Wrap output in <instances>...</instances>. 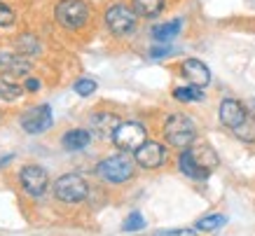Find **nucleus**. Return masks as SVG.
<instances>
[{"label": "nucleus", "instance_id": "nucleus-1", "mask_svg": "<svg viewBox=\"0 0 255 236\" xmlns=\"http://www.w3.org/2000/svg\"><path fill=\"white\" fill-rule=\"evenodd\" d=\"M164 136L173 147H190L197 136V126L187 115H171L164 124Z\"/></svg>", "mask_w": 255, "mask_h": 236}, {"label": "nucleus", "instance_id": "nucleus-2", "mask_svg": "<svg viewBox=\"0 0 255 236\" xmlns=\"http://www.w3.org/2000/svg\"><path fill=\"white\" fill-rule=\"evenodd\" d=\"M96 173L113 185L127 183L133 175V161L127 154H115V157H108V159L101 161L99 166H96Z\"/></svg>", "mask_w": 255, "mask_h": 236}, {"label": "nucleus", "instance_id": "nucleus-3", "mask_svg": "<svg viewBox=\"0 0 255 236\" xmlns=\"http://www.w3.org/2000/svg\"><path fill=\"white\" fill-rule=\"evenodd\" d=\"M87 192H89V187H87L85 178H80L78 173L61 175L54 183L56 199H61L66 204H78V201H82V199L87 197Z\"/></svg>", "mask_w": 255, "mask_h": 236}, {"label": "nucleus", "instance_id": "nucleus-4", "mask_svg": "<svg viewBox=\"0 0 255 236\" xmlns=\"http://www.w3.org/2000/svg\"><path fill=\"white\" fill-rule=\"evenodd\" d=\"M89 19V7L82 0H61L56 5V21L66 28H80Z\"/></svg>", "mask_w": 255, "mask_h": 236}, {"label": "nucleus", "instance_id": "nucleus-5", "mask_svg": "<svg viewBox=\"0 0 255 236\" xmlns=\"http://www.w3.org/2000/svg\"><path fill=\"white\" fill-rule=\"evenodd\" d=\"M113 140H115V145L120 147V150L136 152L140 145L147 140V136H145L143 124H138V122H122L115 129V133H113Z\"/></svg>", "mask_w": 255, "mask_h": 236}, {"label": "nucleus", "instance_id": "nucleus-6", "mask_svg": "<svg viewBox=\"0 0 255 236\" xmlns=\"http://www.w3.org/2000/svg\"><path fill=\"white\" fill-rule=\"evenodd\" d=\"M106 23L115 35H127V33H131L136 28V12L131 7L122 5V2H115L106 12Z\"/></svg>", "mask_w": 255, "mask_h": 236}, {"label": "nucleus", "instance_id": "nucleus-7", "mask_svg": "<svg viewBox=\"0 0 255 236\" xmlns=\"http://www.w3.org/2000/svg\"><path fill=\"white\" fill-rule=\"evenodd\" d=\"M21 126L28 133H40V131L49 129L52 126V110H49V106H35L28 113H23Z\"/></svg>", "mask_w": 255, "mask_h": 236}, {"label": "nucleus", "instance_id": "nucleus-8", "mask_svg": "<svg viewBox=\"0 0 255 236\" xmlns=\"http://www.w3.org/2000/svg\"><path fill=\"white\" fill-rule=\"evenodd\" d=\"M164 159H166V150H164V145L155 143V140H145V143L136 150V161H138V166H143V168L162 166Z\"/></svg>", "mask_w": 255, "mask_h": 236}, {"label": "nucleus", "instance_id": "nucleus-9", "mask_svg": "<svg viewBox=\"0 0 255 236\" xmlns=\"http://www.w3.org/2000/svg\"><path fill=\"white\" fill-rule=\"evenodd\" d=\"M21 185L31 197H42L47 190V173L40 166H23L21 168Z\"/></svg>", "mask_w": 255, "mask_h": 236}, {"label": "nucleus", "instance_id": "nucleus-10", "mask_svg": "<svg viewBox=\"0 0 255 236\" xmlns=\"http://www.w3.org/2000/svg\"><path fill=\"white\" fill-rule=\"evenodd\" d=\"M246 110H244V106H241L239 101L234 99H225L223 103H220V122L225 124V126H230V129H237L244 119H246Z\"/></svg>", "mask_w": 255, "mask_h": 236}, {"label": "nucleus", "instance_id": "nucleus-11", "mask_svg": "<svg viewBox=\"0 0 255 236\" xmlns=\"http://www.w3.org/2000/svg\"><path fill=\"white\" fill-rule=\"evenodd\" d=\"M183 75L185 80H190V84L194 87H206L211 82V70L199 61V59H187L183 63Z\"/></svg>", "mask_w": 255, "mask_h": 236}, {"label": "nucleus", "instance_id": "nucleus-12", "mask_svg": "<svg viewBox=\"0 0 255 236\" xmlns=\"http://www.w3.org/2000/svg\"><path fill=\"white\" fill-rule=\"evenodd\" d=\"M31 68V63L23 59L21 54H12V52H0V70L7 73V75H26Z\"/></svg>", "mask_w": 255, "mask_h": 236}, {"label": "nucleus", "instance_id": "nucleus-13", "mask_svg": "<svg viewBox=\"0 0 255 236\" xmlns=\"http://www.w3.org/2000/svg\"><path fill=\"white\" fill-rule=\"evenodd\" d=\"M190 154H192V159L197 161V166L204 168L206 173H211V171L218 166V154L211 145H197V147L190 150Z\"/></svg>", "mask_w": 255, "mask_h": 236}, {"label": "nucleus", "instance_id": "nucleus-14", "mask_svg": "<svg viewBox=\"0 0 255 236\" xmlns=\"http://www.w3.org/2000/svg\"><path fill=\"white\" fill-rule=\"evenodd\" d=\"M120 126V119L117 115H110V113H96L92 117V129L101 136H113L115 129Z\"/></svg>", "mask_w": 255, "mask_h": 236}, {"label": "nucleus", "instance_id": "nucleus-15", "mask_svg": "<svg viewBox=\"0 0 255 236\" xmlns=\"http://www.w3.org/2000/svg\"><path fill=\"white\" fill-rule=\"evenodd\" d=\"M180 171L187 175V178H194V180H206L211 173H206L204 168L197 166V161L192 159V154H190V150L187 152L180 154Z\"/></svg>", "mask_w": 255, "mask_h": 236}, {"label": "nucleus", "instance_id": "nucleus-16", "mask_svg": "<svg viewBox=\"0 0 255 236\" xmlns=\"http://www.w3.org/2000/svg\"><path fill=\"white\" fill-rule=\"evenodd\" d=\"M89 140H92L89 131L73 129V131H68V133L63 136V147H66V150H82V147L89 145Z\"/></svg>", "mask_w": 255, "mask_h": 236}, {"label": "nucleus", "instance_id": "nucleus-17", "mask_svg": "<svg viewBox=\"0 0 255 236\" xmlns=\"http://www.w3.org/2000/svg\"><path fill=\"white\" fill-rule=\"evenodd\" d=\"M180 26H183V21H180V19L169 21V23H162V26L152 28V38H155L157 42H169L171 38H176L178 33H180Z\"/></svg>", "mask_w": 255, "mask_h": 236}, {"label": "nucleus", "instance_id": "nucleus-18", "mask_svg": "<svg viewBox=\"0 0 255 236\" xmlns=\"http://www.w3.org/2000/svg\"><path fill=\"white\" fill-rule=\"evenodd\" d=\"M164 9V0H133V12L138 16H157Z\"/></svg>", "mask_w": 255, "mask_h": 236}, {"label": "nucleus", "instance_id": "nucleus-19", "mask_svg": "<svg viewBox=\"0 0 255 236\" xmlns=\"http://www.w3.org/2000/svg\"><path fill=\"white\" fill-rule=\"evenodd\" d=\"M234 133H237V138L239 140H246V143H255V117H251V115H246V119L237 126V129H232Z\"/></svg>", "mask_w": 255, "mask_h": 236}, {"label": "nucleus", "instance_id": "nucleus-20", "mask_svg": "<svg viewBox=\"0 0 255 236\" xmlns=\"http://www.w3.org/2000/svg\"><path fill=\"white\" fill-rule=\"evenodd\" d=\"M173 96H176L178 101H183V103H194V101L204 99L199 92V87H194V84H190V87H178L176 92H173Z\"/></svg>", "mask_w": 255, "mask_h": 236}, {"label": "nucleus", "instance_id": "nucleus-21", "mask_svg": "<svg viewBox=\"0 0 255 236\" xmlns=\"http://www.w3.org/2000/svg\"><path fill=\"white\" fill-rule=\"evenodd\" d=\"M227 222V218L225 215H209V218H204V220L197 222V229L199 232H216V229H220Z\"/></svg>", "mask_w": 255, "mask_h": 236}, {"label": "nucleus", "instance_id": "nucleus-22", "mask_svg": "<svg viewBox=\"0 0 255 236\" xmlns=\"http://www.w3.org/2000/svg\"><path fill=\"white\" fill-rule=\"evenodd\" d=\"M16 49L21 54H38L40 45L33 35H19V38H16Z\"/></svg>", "mask_w": 255, "mask_h": 236}, {"label": "nucleus", "instance_id": "nucleus-23", "mask_svg": "<svg viewBox=\"0 0 255 236\" xmlns=\"http://www.w3.org/2000/svg\"><path fill=\"white\" fill-rule=\"evenodd\" d=\"M19 96H21V87H19V84H12V82H7V80H2V77H0V99L16 101Z\"/></svg>", "mask_w": 255, "mask_h": 236}, {"label": "nucleus", "instance_id": "nucleus-24", "mask_svg": "<svg viewBox=\"0 0 255 236\" xmlns=\"http://www.w3.org/2000/svg\"><path fill=\"white\" fill-rule=\"evenodd\" d=\"M143 227H145V220L140 213H131L124 220V232H140Z\"/></svg>", "mask_w": 255, "mask_h": 236}, {"label": "nucleus", "instance_id": "nucleus-25", "mask_svg": "<svg viewBox=\"0 0 255 236\" xmlns=\"http://www.w3.org/2000/svg\"><path fill=\"white\" fill-rule=\"evenodd\" d=\"M75 92H78L80 96H89V94L96 92V82H94V80L82 77V80H78V82H75Z\"/></svg>", "mask_w": 255, "mask_h": 236}, {"label": "nucleus", "instance_id": "nucleus-26", "mask_svg": "<svg viewBox=\"0 0 255 236\" xmlns=\"http://www.w3.org/2000/svg\"><path fill=\"white\" fill-rule=\"evenodd\" d=\"M14 23V12L0 2V26H12Z\"/></svg>", "mask_w": 255, "mask_h": 236}, {"label": "nucleus", "instance_id": "nucleus-27", "mask_svg": "<svg viewBox=\"0 0 255 236\" xmlns=\"http://www.w3.org/2000/svg\"><path fill=\"white\" fill-rule=\"evenodd\" d=\"M166 54H171V47H162V45H157L150 49V56L152 59H162V56H166Z\"/></svg>", "mask_w": 255, "mask_h": 236}, {"label": "nucleus", "instance_id": "nucleus-28", "mask_svg": "<svg viewBox=\"0 0 255 236\" xmlns=\"http://www.w3.org/2000/svg\"><path fill=\"white\" fill-rule=\"evenodd\" d=\"M26 89H28V92H38L40 82H38V80H33V77H28V80H26Z\"/></svg>", "mask_w": 255, "mask_h": 236}, {"label": "nucleus", "instance_id": "nucleus-29", "mask_svg": "<svg viewBox=\"0 0 255 236\" xmlns=\"http://www.w3.org/2000/svg\"><path fill=\"white\" fill-rule=\"evenodd\" d=\"M162 234H194L192 229H166Z\"/></svg>", "mask_w": 255, "mask_h": 236}]
</instances>
